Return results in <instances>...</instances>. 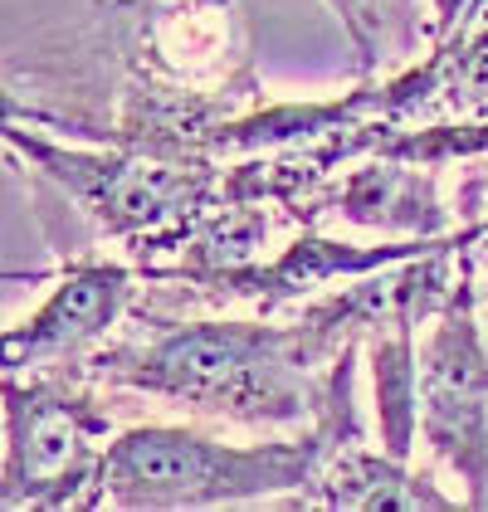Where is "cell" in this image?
<instances>
[{
    "instance_id": "1",
    "label": "cell",
    "mask_w": 488,
    "mask_h": 512,
    "mask_svg": "<svg viewBox=\"0 0 488 512\" xmlns=\"http://www.w3.org/2000/svg\"><path fill=\"white\" fill-rule=\"evenodd\" d=\"M318 444L225 449L186 430H132L103 454V488L122 508H201L303 483Z\"/></svg>"
},
{
    "instance_id": "2",
    "label": "cell",
    "mask_w": 488,
    "mask_h": 512,
    "mask_svg": "<svg viewBox=\"0 0 488 512\" xmlns=\"http://www.w3.org/2000/svg\"><path fill=\"white\" fill-rule=\"evenodd\" d=\"M293 337L259 327H196L157 342L132 371V386L191 400L240 420H293L303 415V366L288 356Z\"/></svg>"
},
{
    "instance_id": "3",
    "label": "cell",
    "mask_w": 488,
    "mask_h": 512,
    "mask_svg": "<svg viewBox=\"0 0 488 512\" xmlns=\"http://www.w3.org/2000/svg\"><path fill=\"white\" fill-rule=\"evenodd\" d=\"M484 391L488 371L474 347V327L464 313H449L445 332L430 347L425 425H430V439L479 483H484Z\"/></svg>"
},
{
    "instance_id": "4",
    "label": "cell",
    "mask_w": 488,
    "mask_h": 512,
    "mask_svg": "<svg viewBox=\"0 0 488 512\" xmlns=\"http://www.w3.org/2000/svg\"><path fill=\"white\" fill-rule=\"evenodd\" d=\"M88 434H93V420L74 400L44 391H10V493H20V483L59 488L64 469L79 473Z\"/></svg>"
},
{
    "instance_id": "5",
    "label": "cell",
    "mask_w": 488,
    "mask_h": 512,
    "mask_svg": "<svg viewBox=\"0 0 488 512\" xmlns=\"http://www.w3.org/2000/svg\"><path fill=\"white\" fill-rule=\"evenodd\" d=\"M122 303V274L118 269H79L59 283V293L44 303L35 322H25V332H10V366L25 361H59V356L79 352L83 342H93Z\"/></svg>"
},
{
    "instance_id": "6",
    "label": "cell",
    "mask_w": 488,
    "mask_h": 512,
    "mask_svg": "<svg viewBox=\"0 0 488 512\" xmlns=\"http://www.w3.org/2000/svg\"><path fill=\"white\" fill-rule=\"evenodd\" d=\"M318 498L337 503V508H445L440 493L415 488V478L396 473L391 464H381L371 454H347L323 478V493Z\"/></svg>"
}]
</instances>
